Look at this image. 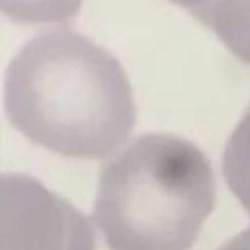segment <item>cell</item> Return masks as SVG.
Segmentation results:
<instances>
[{"label":"cell","instance_id":"6","mask_svg":"<svg viewBox=\"0 0 250 250\" xmlns=\"http://www.w3.org/2000/svg\"><path fill=\"white\" fill-rule=\"evenodd\" d=\"M219 250H250V228L231 238L229 242H226Z\"/></svg>","mask_w":250,"mask_h":250},{"label":"cell","instance_id":"3","mask_svg":"<svg viewBox=\"0 0 250 250\" xmlns=\"http://www.w3.org/2000/svg\"><path fill=\"white\" fill-rule=\"evenodd\" d=\"M0 250H95L88 215L25 173L0 179Z\"/></svg>","mask_w":250,"mask_h":250},{"label":"cell","instance_id":"2","mask_svg":"<svg viewBox=\"0 0 250 250\" xmlns=\"http://www.w3.org/2000/svg\"><path fill=\"white\" fill-rule=\"evenodd\" d=\"M213 205L207 156L186 138L150 133L102 168L95 219L110 250H188Z\"/></svg>","mask_w":250,"mask_h":250},{"label":"cell","instance_id":"4","mask_svg":"<svg viewBox=\"0 0 250 250\" xmlns=\"http://www.w3.org/2000/svg\"><path fill=\"white\" fill-rule=\"evenodd\" d=\"M207 25L233 54L250 63V2H180Z\"/></svg>","mask_w":250,"mask_h":250},{"label":"cell","instance_id":"1","mask_svg":"<svg viewBox=\"0 0 250 250\" xmlns=\"http://www.w3.org/2000/svg\"><path fill=\"white\" fill-rule=\"evenodd\" d=\"M5 112L32 142L79 159L112 156L135 125L121 63L70 28L37 35L9 63Z\"/></svg>","mask_w":250,"mask_h":250},{"label":"cell","instance_id":"5","mask_svg":"<svg viewBox=\"0 0 250 250\" xmlns=\"http://www.w3.org/2000/svg\"><path fill=\"white\" fill-rule=\"evenodd\" d=\"M222 173L231 192L250 213V105L226 144Z\"/></svg>","mask_w":250,"mask_h":250}]
</instances>
